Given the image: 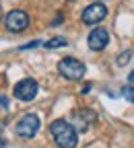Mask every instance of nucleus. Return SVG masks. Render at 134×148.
I'll return each mask as SVG.
<instances>
[{"label": "nucleus", "instance_id": "3", "mask_svg": "<svg viewBox=\"0 0 134 148\" xmlns=\"http://www.w3.org/2000/svg\"><path fill=\"white\" fill-rule=\"evenodd\" d=\"M29 23H31L29 14H27L25 10H21V8H15V10H10V12L4 16V27H6L10 33H21V31H25V29L29 27Z\"/></svg>", "mask_w": 134, "mask_h": 148}, {"label": "nucleus", "instance_id": "7", "mask_svg": "<svg viewBox=\"0 0 134 148\" xmlns=\"http://www.w3.org/2000/svg\"><path fill=\"white\" fill-rule=\"evenodd\" d=\"M89 47L93 49V51H103L105 47H107V43H109V33L105 31V29H101V27H97V29H93L91 33H89Z\"/></svg>", "mask_w": 134, "mask_h": 148}, {"label": "nucleus", "instance_id": "8", "mask_svg": "<svg viewBox=\"0 0 134 148\" xmlns=\"http://www.w3.org/2000/svg\"><path fill=\"white\" fill-rule=\"evenodd\" d=\"M74 117H76V121H79V130H87L91 123L97 121V113H95V111H91V109H81V111H76Z\"/></svg>", "mask_w": 134, "mask_h": 148}, {"label": "nucleus", "instance_id": "12", "mask_svg": "<svg viewBox=\"0 0 134 148\" xmlns=\"http://www.w3.org/2000/svg\"><path fill=\"white\" fill-rule=\"evenodd\" d=\"M128 80H130V82H134V72H130V76H128Z\"/></svg>", "mask_w": 134, "mask_h": 148}, {"label": "nucleus", "instance_id": "14", "mask_svg": "<svg viewBox=\"0 0 134 148\" xmlns=\"http://www.w3.org/2000/svg\"><path fill=\"white\" fill-rule=\"evenodd\" d=\"M97 2H103V0H97Z\"/></svg>", "mask_w": 134, "mask_h": 148}, {"label": "nucleus", "instance_id": "5", "mask_svg": "<svg viewBox=\"0 0 134 148\" xmlns=\"http://www.w3.org/2000/svg\"><path fill=\"white\" fill-rule=\"evenodd\" d=\"M37 90H39V86H37V82L33 78H23V80H19L15 84V97L19 101L29 103L37 97Z\"/></svg>", "mask_w": 134, "mask_h": 148}, {"label": "nucleus", "instance_id": "1", "mask_svg": "<svg viewBox=\"0 0 134 148\" xmlns=\"http://www.w3.org/2000/svg\"><path fill=\"white\" fill-rule=\"evenodd\" d=\"M50 134L60 148H76V144H79V134H76L74 125L68 123L66 119L52 121L50 123Z\"/></svg>", "mask_w": 134, "mask_h": 148}, {"label": "nucleus", "instance_id": "9", "mask_svg": "<svg viewBox=\"0 0 134 148\" xmlns=\"http://www.w3.org/2000/svg\"><path fill=\"white\" fill-rule=\"evenodd\" d=\"M46 47H64V45H68V41H66V37H54V39H50V41H46L44 43Z\"/></svg>", "mask_w": 134, "mask_h": 148}, {"label": "nucleus", "instance_id": "11", "mask_svg": "<svg viewBox=\"0 0 134 148\" xmlns=\"http://www.w3.org/2000/svg\"><path fill=\"white\" fill-rule=\"evenodd\" d=\"M122 95H124L126 101H130V103L134 105V86H124V88H122Z\"/></svg>", "mask_w": 134, "mask_h": 148}, {"label": "nucleus", "instance_id": "10", "mask_svg": "<svg viewBox=\"0 0 134 148\" xmlns=\"http://www.w3.org/2000/svg\"><path fill=\"white\" fill-rule=\"evenodd\" d=\"M130 58H132V51H130V49L122 51V53L118 56V66H126V64L130 62Z\"/></svg>", "mask_w": 134, "mask_h": 148}, {"label": "nucleus", "instance_id": "2", "mask_svg": "<svg viewBox=\"0 0 134 148\" xmlns=\"http://www.w3.org/2000/svg\"><path fill=\"white\" fill-rule=\"evenodd\" d=\"M58 72L66 80H83L87 68H85V64L81 60H76V58H62L58 62Z\"/></svg>", "mask_w": 134, "mask_h": 148}, {"label": "nucleus", "instance_id": "4", "mask_svg": "<svg viewBox=\"0 0 134 148\" xmlns=\"http://www.w3.org/2000/svg\"><path fill=\"white\" fill-rule=\"evenodd\" d=\"M37 130H39V117H37L35 113L23 115L17 121V125H15L17 136H21V138H33L37 134Z\"/></svg>", "mask_w": 134, "mask_h": 148}, {"label": "nucleus", "instance_id": "13", "mask_svg": "<svg viewBox=\"0 0 134 148\" xmlns=\"http://www.w3.org/2000/svg\"><path fill=\"white\" fill-rule=\"evenodd\" d=\"M0 21H2V8H0Z\"/></svg>", "mask_w": 134, "mask_h": 148}, {"label": "nucleus", "instance_id": "6", "mask_svg": "<svg viewBox=\"0 0 134 148\" xmlns=\"http://www.w3.org/2000/svg\"><path fill=\"white\" fill-rule=\"evenodd\" d=\"M107 16V6L103 4V2H93V4H89L85 10H83V23L85 25H97V23H101L103 18Z\"/></svg>", "mask_w": 134, "mask_h": 148}]
</instances>
